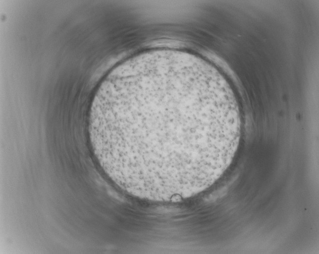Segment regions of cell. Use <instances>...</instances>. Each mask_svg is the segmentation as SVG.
Instances as JSON below:
<instances>
[{
    "label": "cell",
    "mask_w": 319,
    "mask_h": 254,
    "mask_svg": "<svg viewBox=\"0 0 319 254\" xmlns=\"http://www.w3.org/2000/svg\"><path fill=\"white\" fill-rule=\"evenodd\" d=\"M228 125L216 95L176 82H152L113 99L107 122L118 181L165 195L219 177Z\"/></svg>",
    "instance_id": "cell-1"
}]
</instances>
